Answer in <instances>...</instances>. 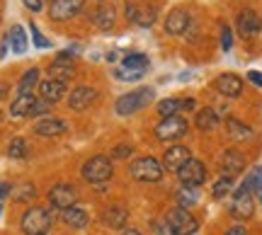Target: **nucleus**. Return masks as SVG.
<instances>
[{
    "label": "nucleus",
    "mask_w": 262,
    "mask_h": 235,
    "mask_svg": "<svg viewBox=\"0 0 262 235\" xmlns=\"http://www.w3.org/2000/svg\"><path fill=\"white\" fill-rule=\"evenodd\" d=\"M88 0H51L49 3V19L51 22H68L83 12Z\"/></svg>",
    "instance_id": "nucleus-8"
},
{
    "label": "nucleus",
    "mask_w": 262,
    "mask_h": 235,
    "mask_svg": "<svg viewBox=\"0 0 262 235\" xmlns=\"http://www.w3.org/2000/svg\"><path fill=\"white\" fill-rule=\"evenodd\" d=\"M189 22H192V17H189L187 10L175 8V10H170L168 15H165L163 27H165V32H168L170 37H180V34H185V32L189 29Z\"/></svg>",
    "instance_id": "nucleus-15"
},
{
    "label": "nucleus",
    "mask_w": 262,
    "mask_h": 235,
    "mask_svg": "<svg viewBox=\"0 0 262 235\" xmlns=\"http://www.w3.org/2000/svg\"><path fill=\"white\" fill-rule=\"evenodd\" d=\"M231 189H233V179L231 177H221L214 182V187H211V194H214V199H224V197H228L231 194Z\"/></svg>",
    "instance_id": "nucleus-33"
},
{
    "label": "nucleus",
    "mask_w": 262,
    "mask_h": 235,
    "mask_svg": "<svg viewBox=\"0 0 262 235\" xmlns=\"http://www.w3.org/2000/svg\"><path fill=\"white\" fill-rule=\"evenodd\" d=\"M224 126H226V136L231 138V141H235V143H243V141H250L255 136V131L248 126V124H243L241 119H235V116H228L224 122Z\"/></svg>",
    "instance_id": "nucleus-20"
},
{
    "label": "nucleus",
    "mask_w": 262,
    "mask_h": 235,
    "mask_svg": "<svg viewBox=\"0 0 262 235\" xmlns=\"http://www.w3.org/2000/svg\"><path fill=\"white\" fill-rule=\"evenodd\" d=\"M8 158H12V160L27 158V141H25V138H19V136H15V138L10 141V146H8Z\"/></svg>",
    "instance_id": "nucleus-32"
},
{
    "label": "nucleus",
    "mask_w": 262,
    "mask_h": 235,
    "mask_svg": "<svg viewBox=\"0 0 262 235\" xmlns=\"http://www.w3.org/2000/svg\"><path fill=\"white\" fill-rule=\"evenodd\" d=\"M165 221L170 223L175 235H194L199 230V221L189 214V208H182V206L170 208L165 214Z\"/></svg>",
    "instance_id": "nucleus-6"
},
{
    "label": "nucleus",
    "mask_w": 262,
    "mask_h": 235,
    "mask_svg": "<svg viewBox=\"0 0 262 235\" xmlns=\"http://www.w3.org/2000/svg\"><path fill=\"white\" fill-rule=\"evenodd\" d=\"M214 87L224 97H238V95L243 92V78L235 76V73H221L214 80Z\"/></svg>",
    "instance_id": "nucleus-18"
},
{
    "label": "nucleus",
    "mask_w": 262,
    "mask_h": 235,
    "mask_svg": "<svg viewBox=\"0 0 262 235\" xmlns=\"http://www.w3.org/2000/svg\"><path fill=\"white\" fill-rule=\"evenodd\" d=\"M29 34H32V39H34V46H37V49H51V46H54V44H51V41L41 34V29H39L34 22H29Z\"/></svg>",
    "instance_id": "nucleus-35"
},
{
    "label": "nucleus",
    "mask_w": 262,
    "mask_h": 235,
    "mask_svg": "<svg viewBox=\"0 0 262 235\" xmlns=\"http://www.w3.org/2000/svg\"><path fill=\"white\" fill-rule=\"evenodd\" d=\"M143 76H146L143 70H129V68H122V66L114 68V78H117L119 83H136V80H141Z\"/></svg>",
    "instance_id": "nucleus-34"
},
{
    "label": "nucleus",
    "mask_w": 262,
    "mask_h": 235,
    "mask_svg": "<svg viewBox=\"0 0 262 235\" xmlns=\"http://www.w3.org/2000/svg\"><path fill=\"white\" fill-rule=\"evenodd\" d=\"M219 112H216L214 107H204V109H199L194 116V126L199 131H214L216 126H219Z\"/></svg>",
    "instance_id": "nucleus-22"
},
{
    "label": "nucleus",
    "mask_w": 262,
    "mask_h": 235,
    "mask_svg": "<svg viewBox=\"0 0 262 235\" xmlns=\"http://www.w3.org/2000/svg\"><path fill=\"white\" fill-rule=\"evenodd\" d=\"M221 49L224 51L233 49V29L228 27V25H221Z\"/></svg>",
    "instance_id": "nucleus-37"
},
{
    "label": "nucleus",
    "mask_w": 262,
    "mask_h": 235,
    "mask_svg": "<svg viewBox=\"0 0 262 235\" xmlns=\"http://www.w3.org/2000/svg\"><path fill=\"white\" fill-rule=\"evenodd\" d=\"M8 37H10V49H12V54H15V56L27 54L29 41H27V34H25L22 25H12V27H10V32H8Z\"/></svg>",
    "instance_id": "nucleus-23"
},
{
    "label": "nucleus",
    "mask_w": 262,
    "mask_h": 235,
    "mask_svg": "<svg viewBox=\"0 0 262 235\" xmlns=\"http://www.w3.org/2000/svg\"><path fill=\"white\" fill-rule=\"evenodd\" d=\"M51 112V104L47 102V100H41V97H37V102H34V107H32V112H29V116H47V114Z\"/></svg>",
    "instance_id": "nucleus-36"
},
{
    "label": "nucleus",
    "mask_w": 262,
    "mask_h": 235,
    "mask_svg": "<svg viewBox=\"0 0 262 235\" xmlns=\"http://www.w3.org/2000/svg\"><path fill=\"white\" fill-rule=\"evenodd\" d=\"M22 3H25V8L29 12H41L44 10V0H22Z\"/></svg>",
    "instance_id": "nucleus-40"
},
{
    "label": "nucleus",
    "mask_w": 262,
    "mask_h": 235,
    "mask_svg": "<svg viewBox=\"0 0 262 235\" xmlns=\"http://www.w3.org/2000/svg\"><path fill=\"white\" fill-rule=\"evenodd\" d=\"M189 158H192L189 148H185V146H170L168 151H165V155H163V170L178 172Z\"/></svg>",
    "instance_id": "nucleus-19"
},
{
    "label": "nucleus",
    "mask_w": 262,
    "mask_h": 235,
    "mask_svg": "<svg viewBox=\"0 0 262 235\" xmlns=\"http://www.w3.org/2000/svg\"><path fill=\"white\" fill-rule=\"evenodd\" d=\"M129 175L136 182H160V177H163V162H158L150 155L136 158L129 165Z\"/></svg>",
    "instance_id": "nucleus-2"
},
{
    "label": "nucleus",
    "mask_w": 262,
    "mask_h": 235,
    "mask_svg": "<svg viewBox=\"0 0 262 235\" xmlns=\"http://www.w3.org/2000/svg\"><path fill=\"white\" fill-rule=\"evenodd\" d=\"M34 102H37L34 95H17V97L12 100V104H10V116H12V119H25V116H29Z\"/></svg>",
    "instance_id": "nucleus-21"
},
{
    "label": "nucleus",
    "mask_w": 262,
    "mask_h": 235,
    "mask_svg": "<svg viewBox=\"0 0 262 235\" xmlns=\"http://www.w3.org/2000/svg\"><path fill=\"white\" fill-rule=\"evenodd\" d=\"M10 189H12V184H8V182H0V201L5 197H10Z\"/></svg>",
    "instance_id": "nucleus-44"
},
{
    "label": "nucleus",
    "mask_w": 262,
    "mask_h": 235,
    "mask_svg": "<svg viewBox=\"0 0 262 235\" xmlns=\"http://www.w3.org/2000/svg\"><path fill=\"white\" fill-rule=\"evenodd\" d=\"M196 109V102L192 97H182V112H194Z\"/></svg>",
    "instance_id": "nucleus-42"
},
{
    "label": "nucleus",
    "mask_w": 262,
    "mask_h": 235,
    "mask_svg": "<svg viewBox=\"0 0 262 235\" xmlns=\"http://www.w3.org/2000/svg\"><path fill=\"white\" fill-rule=\"evenodd\" d=\"M88 221H90V216L85 214L83 208L73 206V208H66V211H63V223H66V226H71V228H85V226H88Z\"/></svg>",
    "instance_id": "nucleus-29"
},
{
    "label": "nucleus",
    "mask_w": 262,
    "mask_h": 235,
    "mask_svg": "<svg viewBox=\"0 0 262 235\" xmlns=\"http://www.w3.org/2000/svg\"><path fill=\"white\" fill-rule=\"evenodd\" d=\"M187 133V119H182V114H175V116H165L160 119L158 126H156V138L158 141H180L182 136Z\"/></svg>",
    "instance_id": "nucleus-7"
},
{
    "label": "nucleus",
    "mask_w": 262,
    "mask_h": 235,
    "mask_svg": "<svg viewBox=\"0 0 262 235\" xmlns=\"http://www.w3.org/2000/svg\"><path fill=\"white\" fill-rule=\"evenodd\" d=\"M257 197H260V201H262V182L257 184Z\"/></svg>",
    "instance_id": "nucleus-48"
},
{
    "label": "nucleus",
    "mask_w": 262,
    "mask_h": 235,
    "mask_svg": "<svg viewBox=\"0 0 262 235\" xmlns=\"http://www.w3.org/2000/svg\"><path fill=\"white\" fill-rule=\"evenodd\" d=\"M153 100H156V90L153 87H136V90L122 95L114 102V112L119 114V116H131V114H136L139 109H143L146 104H150Z\"/></svg>",
    "instance_id": "nucleus-1"
},
{
    "label": "nucleus",
    "mask_w": 262,
    "mask_h": 235,
    "mask_svg": "<svg viewBox=\"0 0 262 235\" xmlns=\"http://www.w3.org/2000/svg\"><path fill=\"white\" fill-rule=\"evenodd\" d=\"M10 197L15 199V201H19V204L34 201V197H37V187H34L32 182H19V184H15V187L10 189Z\"/></svg>",
    "instance_id": "nucleus-26"
},
{
    "label": "nucleus",
    "mask_w": 262,
    "mask_h": 235,
    "mask_svg": "<svg viewBox=\"0 0 262 235\" xmlns=\"http://www.w3.org/2000/svg\"><path fill=\"white\" fill-rule=\"evenodd\" d=\"M80 172H83V177L88 179V182L102 184L107 179H112L114 168H112V160L107 158V155H93L90 160H85V165Z\"/></svg>",
    "instance_id": "nucleus-4"
},
{
    "label": "nucleus",
    "mask_w": 262,
    "mask_h": 235,
    "mask_svg": "<svg viewBox=\"0 0 262 235\" xmlns=\"http://www.w3.org/2000/svg\"><path fill=\"white\" fill-rule=\"evenodd\" d=\"M248 80H250L255 87H262V70H248Z\"/></svg>",
    "instance_id": "nucleus-41"
},
{
    "label": "nucleus",
    "mask_w": 262,
    "mask_h": 235,
    "mask_svg": "<svg viewBox=\"0 0 262 235\" xmlns=\"http://www.w3.org/2000/svg\"><path fill=\"white\" fill-rule=\"evenodd\" d=\"M39 235H47V233H39Z\"/></svg>",
    "instance_id": "nucleus-51"
},
{
    "label": "nucleus",
    "mask_w": 262,
    "mask_h": 235,
    "mask_svg": "<svg viewBox=\"0 0 262 235\" xmlns=\"http://www.w3.org/2000/svg\"><path fill=\"white\" fill-rule=\"evenodd\" d=\"M178 206L182 208H192L194 204H199V187H189V184H182L178 189Z\"/></svg>",
    "instance_id": "nucleus-28"
},
{
    "label": "nucleus",
    "mask_w": 262,
    "mask_h": 235,
    "mask_svg": "<svg viewBox=\"0 0 262 235\" xmlns=\"http://www.w3.org/2000/svg\"><path fill=\"white\" fill-rule=\"evenodd\" d=\"M124 15H126V19L134 22V25H139V27H143V29H150L156 25V19H158V8L150 5V3L129 0L126 8H124Z\"/></svg>",
    "instance_id": "nucleus-5"
},
{
    "label": "nucleus",
    "mask_w": 262,
    "mask_h": 235,
    "mask_svg": "<svg viewBox=\"0 0 262 235\" xmlns=\"http://www.w3.org/2000/svg\"><path fill=\"white\" fill-rule=\"evenodd\" d=\"M182 112V97H165L158 102V114L165 119V116H175V114Z\"/></svg>",
    "instance_id": "nucleus-30"
},
{
    "label": "nucleus",
    "mask_w": 262,
    "mask_h": 235,
    "mask_svg": "<svg viewBox=\"0 0 262 235\" xmlns=\"http://www.w3.org/2000/svg\"><path fill=\"white\" fill-rule=\"evenodd\" d=\"M126 208L122 206H112V208H107V226H112V228H124L126 226Z\"/></svg>",
    "instance_id": "nucleus-31"
},
{
    "label": "nucleus",
    "mask_w": 262,
    "mask_h": 235,
    "mask_svg": "<svg viewBox=\"0 0 262 235\" xmlns=\"http://www.w3.org/2000/svg\"><path fill=\"white\" fill-rule=\"evenodd\" d=\"M0 214H3V206H0Z\"/></svg>",
    "instance_id": "nucleus-50"
},
{
    "label": "nucleus",
    "mask_w": 262,
    "mask_h": 235,
    "mask_svg": "<svg viewBox=\"0 0 262 235\" xmlns=\"http://www.w3.org/2000/svg\"><path fill=\"white\" fill-rule=\"evenodd\" d=\"M226 235H245V228L243 226H233V228L226 230Z\"/></svg>",
    "instance_id": "nucleus-45"
},
{
    "label": "nucleus",
    "mask_w": 262,
    "mask_h": 235,
    "mask_svg": "<svg viewBox=\"0 0 262 235\" xmlns=\"http://www.w3.org/2000/svg\"><path fill=\"white\" fill-rule=\"evenodd\" d=\"M39 85V68H29L22 73L17 83V95H34V87Z\"/></svg>",
    "instance_id": "nucleus-27"
},
{
    "label": "nucleus",
    "mask_w": 262,
    "mask_h": 235,
    "mask_svg": "<svg viewBox=\"0 0 262 235\" xmlns=\"http://www.w3.org/2000/svg\"><path fill=\"white\" fill-rule=\"evenodd\" d=\"M37 90H39V97L47 100L49 104L61 102V100L66 97V92H68L66 83L63 80H56V78H44V80H39Z\"/></svg>",
    "instance_id": "nucleus-16"
},
{
    "label": "nucleus",
    "mask_w": 262,
    "mask_h": 235,
    "mask_svg": "<svg viewBox=\"0 0 262 235\" xmlns=\"http://www.w3.org/2000/svg\"><path fill=\"white\" fill-rule=\"evenodd\" d=\"M243 170H245V155L241 151L228 148V151L221 153V158H219V172H221L224 177L235 179Z\"/></svg>",
    "instance_id": "nucleus-10"
},
{
    "label": "nucleus",
    "mask_w": 262,
    "mask_h": 235,
    "mask_svg": "<svg viewBox=\"0 0 262 235\" xmlns=\"http://www.w3.org/2000/svg\"><path fill=\"white\" fill-rule=\"evenodd\" d=\"M122 235H141V233H139V230H134V228H131V230H124Z\"/></svg>",
    "instance_id": "nucleus-47"
},
{
    "label": "nucleus",
    "mask_w": 262,
    "mask_h": 235,
    "mask_svg": "<svg viewBox=\"0 0 262 235\" xmlns=\"http://www.w3.org/2000/svg\"><path fill=\"white\" fill-rule=\"evenodd\" d=\"M114 22H117V8H114V3L100 0L95 5V10L90 12V25L95 29H100V32H110L114 27Z\"/></svg>",
    "instance_id": "nucleus-9"
},
{
    "label": "nucleus",
    "mask_w": 262,
    "mask_h": 235,
    "mask_svg": "<svg viewBox=\"0 0 262 235\" xmlns=\"http://www.w3.org/2000/svg\"><path fill=\"white\" fill-rule=\"evenodd\" d=\"M153 230H156V235H175L165 218H163V221H153Z\"/></svg>",
    "instance_id": "nucleus-38"
},
{
    "label": "nucleus",
    "mask_w": 262,
    "mask_h": 235,
    "mask_svg": "<svg viewBox=\"0 0 262 235\" xmlns=\"http://www.w3.org/2000/svg\"><path fill=\"white\" fill-rule=\"evenodd\" d=\"M97 100V90L95 87H88V85H78L73 87L71 92H68V107L73 109V112H85V109H90Z\"/></svg>",
    "instance_id": "nucleus-14"
},
{
    "label": "nucleus",
    "mask_w": 262,
    "mask_h": 235,
    "mask_svg": "<svg viewBox=\"0 0 262 235\" xmlns=\"http://www.w3.org/2000/svg\"><path fill=\"white\" fill-rule=\"evenodd\" d=\"M122 68H129V70H143V73H148L150 68V58L146 54H141V51H134V54H126L122 58Z\"/></svg>",
    "instance_id": "nucleus-25"
},
{
    "label": "nucleus",
    "mask_w": 262,
    "mask_h": 235,
    "mask_svg": "<svg viewBox=\"0 0 262 235\" xmlns=\"http://www.w3.org/2000/svg\"><path fill=\"white\" fill-rule=\"evenodd\" d=\"M131 153H134V148H131V146H117V148L112 151V158H117V160L131 158Z\"/></svg>",
    "instance_id": "nucleus-39"
},
{
    "label": "nucleus",
    "mask_w": 262,
    "mask_h": 235,
    "mask_svg": "<svg viewBox=\"0 0 262 235\" xmlns=\"http://www.w3.org/2000/svg\"><path fill=\"white\" fill-rule=\"evenodd\" d=\"M54 223V216H51V211L41 206H32L25 211V216H22V233L25 235H39V233H47L49 228Z\"/></svg>",
    "instance_id": "nucleus-3"
},
{
    "label": "nucleus",
    "mask_w": 262,
    "mask_h": 235,
    "mask_svg": "<svg viewBox=\"0 0 262 235\" xmlns=\"http://www.w3.org/2000/svg\"><path fill=\"white\" fill-rule=\"evenodd\" d=\"M8 49H10V37L5 34V37L0 39V58H5V54H8Z\"/></svg>",
    "instance_id": "nucleus-43"
},
{
    "label": "nucleus",
    "mask_w": 262,
    "mask_h": 235,
    "mask_svg": "<svg viewBox=\"0 0 262 235\" xmlns=\"http://www.w3.org/2000/svg\"><path fill=\"white\" fill-rule=\"evenodd\" d=\"M49 3H51V0H49Z\"/></svg>",
    "instance_id": "nucleus-52"
},
{
    "label": "nucleus",
    "mask_w": 262,
    "mask_h": 235,
    "mask_svg": "<svg viewBox=\"0 0 262 235\" xmlns=\"http://www.w3.org/2000/svg\"><path fill=\"white\" fill-rule=\"evenodd\" d=\"M75 201H78V192L71 184H54L49 189V204L58 211H66V208H73Z\"/></svg>",
    "instance_id": "nucleus-13"
},
{
    "label": "nucleus",
    "mask_w": 262,
    "mask_h": 235,
    "mask_svg": "<svg viewBox=\"0 0 262 235\" xmlns=\"http://www.w3.org/2000/svg\"><path fill=\"white\" fill-rule=\"evenodd\" d=\"M66 122L63 119H58V116H51V114H47V116H39V122L34 124V133L37 136H44V138H54V136H61V133H66Z\"/></svg>",
    "instance_id": "nucleus-17"
},
{
    "label": "nucleus",
    "mask_w": 262,
    "mask_h": 235,
    "mask_svg": "<svg viewBox=\"0 0 262 235\" xmlns=\"http://www.w3.org/2000/svg\"><path fill=\"white\" fill-rule=\"evenodd\" d=\"M47 73L49 78H56V80H71V78L75 76V66L71 63V61H58V58H54V63H49L47 66Z\"/></svg>",
    "instance_id": "nucleus-24"
},
{
    "label": "nucleus",
    "mask_w": 262,
    "mask_h": 235,
    "mask_svg": "<svg viewBox=\"0 0 262 235\" xmlns=\"http://www.w3.org/2000/svg\"><path fill=\"white\" fill-rule=\"evenodd\" d=\"M0 119H3V112H0Z\"/></svg>",
    "instance_id": "nucleus-49"
},
{
    "label": "nucleus",
    "mask_w": 262,
    "mask_h": 235,
    "mask_svg": "<svg viewBox=\"0 0 262 235\" xmlns=\"http://www.w3.org/2000/svg\"><path fill=\"white\" fill-rule=\"evenodd\" d=\"M178 177L182 184H189V187H199V184H204L206 182V168L202 160L196 158H189L182 168L178 170Z\"/></svg>",
    "instance_id": "nucleus-12"
},
{
    "label": "nucleus",
    "mask_w": 262,
    "mask_h": 235,
    "mask_svg": "<svg viewBox=\"0 0 262 235\" xmlns=\"http://www.w3.org/2000/svg\"><path fill=\"white\" fill-rule=\"evenodd\" d=\"M235 27H238V32H241V37L253 39L262 32V17L255 12L253 8H243L241 12H238V17H235Z\"/></svg>",
    "instance_id": "nucleus-11"
},
{
    "label": "nucleus",
    "mask_w": 262,
    "mask_h": 235,
    "mask_svg": "<svg viewBox=\"0 0 262 235\" xmlns=\"http://www.w3.org/2000/svg\"><path fill=\"white\" fill-rule=\"evenodd\" d=\"M8 83H3V80H0V100H3V97H5V95H8Z\"/></svg>",
    "instance_id": "nucleus-46"
}]
</instances>
